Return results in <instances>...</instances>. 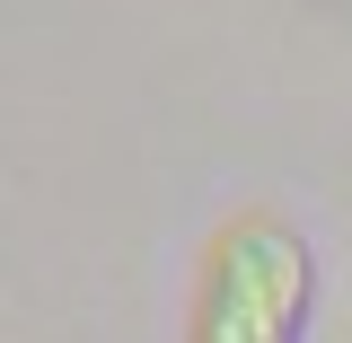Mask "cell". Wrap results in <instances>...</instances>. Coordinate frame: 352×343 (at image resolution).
Returning <instances> with one entry per match:
<instances>
[{
  "label": "cell",
  "mask_w": 352,
  "mask_h": 343,
  "mask_svg": "<svg viewBox=\"0 0 352 343\" xmlns=\"http://www.w3.org/2000/svg\"><path fill=\"white\" fill-rule=\"evenodd\" d=\"M308 326V247L282 220H229L212 247V282H203V317L194 335L212 343H291Z\"/></svg>",
  "instance_id": "6da1fadb"
}]
</instances>
